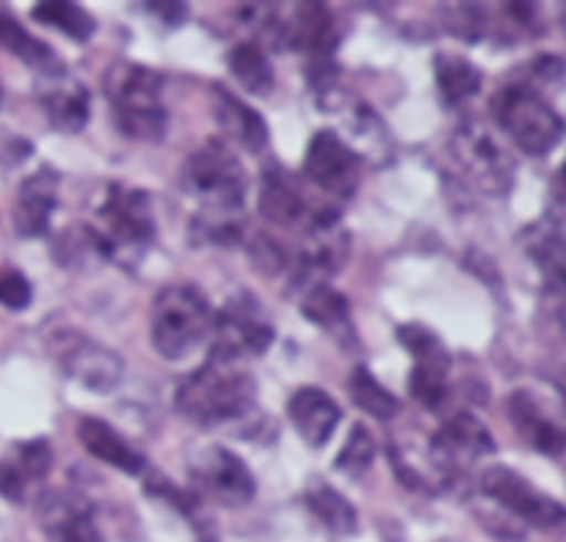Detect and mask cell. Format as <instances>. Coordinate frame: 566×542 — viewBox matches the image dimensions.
<instances>
[{
	"mask_svg": "<svg viewBox=\"0 0 566 542\" xmlns=\"http://www.w3.org/2000/svg\"><path fill=\"white\" fill-rule=\"evenodd\" d=\"M175 402L188 420L213 429L258 409V382L241 363L208 354L202 368L180 382Z\"/></svg>",
	"mask_w": 566,
	"mask_h": 542,
	"instance_id": "1",
	"label": "cell"
},
{
	"mask_svg": "<svg viewBox=\"0 0 566 542\" xmlns=\"http://www.w3.org/2000/svg\"><path fill=\"white\" fill-rule=\"evenodd\" d=\"M114 122L125 136L155 144L166 136L169 114L164 105V77L133 61H116L103 77Z\"/></svg>",
	"mask_w": 566,
	"mask_h": 542,
	"instance_id": "2",
	"label": "cell"
},
{
	"mask_svg": "<svg viewBox=\"0 0 566 542\" xmlns=\"http://www.w3.org/2000/svg\"><path fill=\"white\" fill-rule=\"evenodd\" d=\"M88 232L103 260H119L125 265L142 260L155 241L153 202L147 191L114 183L97 208V225L88 227Z\"/></svg>",
	"mask_w": 566,
	"mask_h": 542,
	"instance_id": "3",
	"label": "cell"
},
{
	"mask_svg": "<svg viewBox=\"0 0 566 542\" xmlns=\"http://www.w3.org/2000/svg\"><path fill=\"white\" fill-rule=\"evenodd\" d=\"M213 330L208 299L188 282H175L158 291L149 310V337L155 352L169 363L186 359Z\"/></svg>",
	"mask_w": 566,
	"mask_h": 542,
	"instance_id": "4",
	"label": "cell"
},
{
	"mask_svg": "<svg viewBox=\"0 0 566 542\" xmlns=\"http://www.w3.org/2000/svg\"><path fill=\"white\" fill-rule=\"evenodd\" d=\"M182 191L202 205L199 213H241L247 199V171L235 149L219 138L205 142L182 164Z\"/></svg>",
	"mask_w": 566,
	"mask_h": 542,
	"instance_id": "5",
	"label": "cell"
},
{
	"mask_svg": "<svg viewBox=\"0 0 566 542\" xmlns=\"http://www.w3.org/2000/svg\"><path fill=\"white\" fill-rule=\"evenodd\" d=\"M492 114L514 147L534 158L553 153L566 133L564 116L525 83H512L497 92L492 100Z\"/></svg>",
	"mask_w": 566,
	"mask_h": 542,
	"instance_id": "6",
	"label": "cell"
},
{
	"mask_svg": "<svg viewBox=\"0 0 566 542\" xmlns=\"http://www.w3.org/2000/svg\"><path fill=\"white\" fill-rule=\"evenodd\" d=\"M451 158L464 183L490 197H506L514 186V160L490 127L468 122L451 136Z\"/></svg>",
	"mask_w": 566,
	"mask_h": 542,
	"instance_id": "7",
	"label": "cell"
},
{
	"mask_svg": "<svg viewBox=\"0 0 566 542\" xmlns=\"http://www.w3.org/2000/svg\"><path fill=\"white\" fill-rule=\"evenodd\" d=\"M318 81H321V92H318L321 111L335 116V119L340 122V127L348 136L343 138V142H346L348 147L363 158V164L365 160H370V164L376 166L387 164L392 155V142L385 122H381V116L376 114L365 100L354 97L352 92H346L343 86L332 83L329 75L318 77Z\"/></svg>",
	"mask_w": 566,
	"mask_h": 542,
	"instance_id": "8",
	"label": "cell"
},
{
	"mask_svg": "<svg viewBox=\"0 0 566 542\" xmlns=\"http://www.w3.org/2000/svg\"><path fill=\"white\" fill-rule=\"evenodd\" d=\"M481 492L486 498L523 520L525 525H534L539 531H564L566 529V507L531 484L523 473H517L509 465H490L481 473Z\"/></svg>",
	"mask_w": 566,
	"mask_h": 542,
	"instance_id": "9",
	"label": "cell"
},
{
	"mask_svg": "<svg viewBox=\"0 0 566 542\" xmlns=\"http://www.w3.org/2000/svg\"><path fill=\"white\" fill-rule=\"evenodd\" d=\"M59 368L88 393H111L125 379V359L94 337L81 332H59L50 337Z\"/></svg>",
	"mask_w": 566,
	"mask_h": 542,
	"instance_id": "10",
	"label": "cell"
},
{
	"mask_svg": "<svg viewBox=\"0 0 566 542\" xmlns=\"http://www.w3.org/2000/svg\"><path fill=\"white\" fill-rule=\"evenodd\" d=\"M213 332L216 341L210 354L232 363L260 357L274 343V326L252 293H238L235 299H230L213 319Z\"/></svg>",
	"mask_w": 566,
	"mask_h": 542,
	"instance_id": "11",
	"label": "cell"
},
{
	"mask_svg": "<svg viewBox=\"0 0 566 542\" xmlns=\"http://www.w3.org/2000/svg\"><path fill=\"white\" fill-rule=\"evenodd\" d=\"M431 462L437 465L446 484L462 479L479 459L495 454V437L481 424V418L470 413H457L440 426L429 446Z\"/></svg>",
	"mask_w": 566,
	"mask_h": 542,
	"instance_id": "12",
	"label": "cell"
},
{
	"mask_svg": "<svg viewBox=\"0 0 566 542\" xmlns=\"http://www.w3.org/2000/svg\"><path fill=\"white\" fill-rule=\"evenodd\" d=\"M188 470H191L193 484L224 507H247L258 492L252 470L224 446L199 448L197 454H191Z\"/></svg>",
	"mask_w": 566,
	"mask_h": 542,
	"instance_id": "13",
	"label": "cell"
},
{
	"mask_svg": "<svg viewBox=\"0 0 566 542\" xmlns=\"http://www.w3.org/2000/svg\"><path fill=\"white\" fill-rule=\"evenodd\" d=\"M304 175L329 197L352 199L363 177V158L335 131H318L304 155Z\"/></svg>",
	"mask_w": 566,
	"mask_h": 542,
	"instance_id": "14",
	"label": "cell"
},
{
	"mask_svg": "<svg viewBox=\"0 0 566 542\" xmlns=\"http://www.w3.org/2000/svg\"><path fill=\"white\" fill-rule=\"evenodd\" d=\"M39 523L55 542H103L94 523L92 503L70 490L44 492L39 498Z\"/></svg>",
	"mask_w": 566,
	"mask_h": 542,
	"instance_id": "15",
	"label": "cell"
},
{
	"mask_svg": "<svg viewBox=\"0 0 566 542\" xmlns=\"http://www.w3.org/2000/svg\"><path fill=\"white\" fill-rule=\"evenodd\" d=\"M59 186L61 175L50 166H42V169L33 171L31 177L20 183L11 221H14V230L22 238H36L48 232L53 210L59 205Z\"/></svg>",
	"mask_w": 566,
	"mask_h": 542,
	"instance_id": "16",
	"label": "cell"
},
{
	"mask_svg": "<svg viewBox=\"0 0 566 542\" xmlns=\"http://www.w3.org/2000/svg\"><path fill=\"white\" fill-rule=\"evenodd\" d=\"M39 103H42L50 125L61 133H81L86 127L88 114H92L88 88L81 81H75L66 70L59 72V75L42 77Z\"/></svg>",
	"mask_w": 566,
	"mask_h": 542,
	"instance_id": "17",
	"label": "cell"
},
{
	"mask_svg": "<svg viewBox=\"0 0 566 542\" xmlns=\"http://www.w3.org/2000/svg\"><path fill=\"white\" fill-rule=\"evenodd\" d=\"M287 418L310 448H321L332 440L343 413L335 398L321 387H298L287 402Z\"/></svg>",
	"mask_w": 566,
	"mask_h": 542,
	"instance_id": "18",
	"label": "cell"
},
{
	"mask_svg": "<svg viewBox=\"0 0 566 542\" xmlns=\"http://www.w3.org/2000/svg\"><path fill=\"white\" fill-rule=\"evenodd\" d=\"M509 418H512L520 437L528 440V446L536 448L539 454H545V457H562V454H566V429L553 418H547L545 409L539 407V402L531 393H512V398H509Z\"/></svg>",
	"mask_w": 566,
	"mask_h": 542,
	"instance_id": "19",
	"label": "cell"
},
{
	"mask_svg": "<svg viewBox=\"0 0 566 542\" xmlns=\"http://www.w3.org/2000/svg\"><path fill=\"white\" fill-rule=\"evenodd\" d=\"M75 435H77V442H81L94 459L122 470V473L138 476L144 473V468H147L142 454H138L136 448H133L130 442L114 429V426L105 424V420L81 418L75 426Z\"/></svg>",
	"mask_w": 566,
	"mask_h": 542,
	"instance_id": "20",
	"label": "cell"
},
{
	"mask_svg": "<svg viewBox=\"0 0 566 542\" xmlns=\"http://www.w3.org/2000/svg\"><path fill=\"white\" fill-rule=\"evenodd\" d=\"M258 208L260 216L276 227L307 225V219L313 216L307 213V202H304V197L298 194V188L293 186L291 177L282 169H276V166H271L263 175Z\"/></svg>",
	"mask_w": 566,
	"mask_h": 542,
	"instance_id": "21",
	"label": "cell"
},
{
	"mask_svg": "<svg viewBox=\"0 0 566 542\" xmlns=\"http://www.w3.org/2000/svg\"><path fill=\"white\" fill-rule=\"evenodd\" d=\"M525 252L545 277V291L566 296V230L564 227H536L525 236Z\"/></svg>",
	"mask_w": 566,
	"mask_h": 542,
	"instance_id": "22",
	"label": "cell"
},
{
	"mask_svg": "<svg viewBox=\"0 0 566 542\" xmlns=\"http://www.w3.org/2000/svg\"><path fill=\"white\" fill-rule=\"evenodd\" d=\"M302 315L313 321L315 326L329 332V335H335L340 343H348L354 337L352 304L337 288L326 285V282L310 285L307 296L302 302Z\"/></svg>",
	"mask_w": 566,
	"mask_h": 542,
	"instance_id": "23",
	"label": "cell"
},
{
	"mask_svg": "<svg viewBox=\"0 0 566 542\" xmlns=\"http://www.w3.org/2000/svg\"><path fill=\"white\" fill-rule=\"evenodd\" d=\"M0 44H3L9 53H14L22 64L31 66L39 77L59 75L64 72V64H61L59 53L50 48L42 39L31 37L9 11H0Z\"/></svg>",
	"mask_w": 566,
	"mask_h": 542,
	"instance_id": "24",
	"label": "cell"
},
{
	"mask_svg": "<svg viewBox=\"0 0 566 542\" xmlns=\"http://www.w3.org/2000/svg\"><path fill=\"white\" fill-rule=\"evenodd\" d=\"M304 503L310 507V512L321 520L329 531L335 534L348 536V534H357L359 529V514L354 509V503L343 496L337 487H332L329 481L324 479H310L307 490H304Z\"/></svg>",
	"mask_w": 566,
	"mask_h": 542,
	"instance_id": "25",
	"label": "cell"
},
{
	"mask_svg": "<svg viewBox=\"0 0 566 542\" xmlns=\"http://www.w3.org/2000/svg\"><path fill=\"white\" fill-rule=\"evenodd\" d=\"M219 103H216V114H219L221 127L232 136V142L241 144L249 153H260L269 144V125L263 116L238 97H232L227 88H216Z\"/></svg>",
	"mask_w": 566,
	"mask_h": 542,
	"instance_id": "26",
	"label": "cell"
},
{
	"mask_svg": "<svg viewBox=\"0 0 566 542\" xmlns=\"http://www.w3.org/2000/svg\"><path fill=\"white\" fill-rule=\"evenodd\" d=\"M396 335L401 346L412 354L415 371L446 376V379L451 376V352H448V346L434 330H429L426 324H403L398 326Z\"/></svg>",
	"mask_w": 566,
	"mask_h": 542,
	"instance_id": "27",
	"label": "cell"
},
{
	"mask_svg": "<svg viewBox=\"0 0 566 542\" xmlns=\"http://www.w3.org/2000/svg\"><path fill=\"white\" fill-rule=\"evenodd\" d=\"M227 66H230V75L235 77L238 86L243 92L254 94V97H265L274 88V66H271L269 55L263 53L260 44H235L230 50V55H227Z\"/></svg>",
	"mask_w": 566,
	"mask_h": 542,
	"instance_id": "28",
	"label": "cell"
},
{
	"mask_svg": "<svg viewBox=\"0 0 566 542\" xmlns=\"http://www.w3.org/2000/svg\"><path fill=\"white\" fill-rule=\"evenodd\" d=\"M434 77L437 88H440V97L446 100V105H459L464 100L475 97L481 92V75L479 66L473 61L462 59V55L442 53L434 61Z\"/></svg>",
	"mask_w": 566,
	"mask_h": 542,
	"instance_id": "29",
	"label": "cell"
},
{
	"mask_svg": "<svg viewBox=\"0 0 566 542\" xmlns=\"http://www.w3.org/2000/svg\"><path fill=\"white\" fill-rule=\"evenodd\" d=\"M33 20L66 33L75 42H88L94 37V31H97L94 17L83 6L70 3V0H48V3L33 6Z\"/></svg>",
	"mask_w": 566,
	"mask_h": 542,
	"instance_id": "30",
	"label": "cell"
},
{
	"mask_svg": "<svg viewBox=\"0 0 566 542\" xmlns=\"http://www.w3.org/2000/svg\"><path fill=\"white\" fill-rule=\"evenodd\" d=\"M348 393H352L354 404L376 420H390L401 413V402L365 365L354 368L352 379H348Z\"/></svg>",
	"mask_w": 566,
	"mask_h": 542,
	"instance_id": "31",
	"label": "cell"
},
{
	"mask_svg": "<svg viewBox=\"0 0 566 542\" xmlns=\"http://www.w3.org/2000/svg\"><path fill=\"white\" fill-rule=\"evenodd\" d=\"M191 238L213 247H238L243 241L241 213H199L191 221Z\"/></svg>",
	"mask_w": 566,
	"mask_h": 542,
	"instance_id": "32",
	"label": "cell"
},
{
	"mask_svg": "<svg viewBox=\"0 0 566 542\" xmlns=\"http://www.w3.org/2000/svg\"><path fill=\"white\" fill-rule=\"evenodd\" d=\"M374 457H376V442L374 437H370L368 426L354 424L352 431H348L346 442H343L340 454H337L335 468L340 470V473L352 476V479H363V476L370 470V465H374Z\"/></svg>",
	"mask_w": 566,
	"mask_h": 542,
	"instance_id": "33",
	"label": "cell"
},
{
	"mask_svg": "<svg viewBox=\"0 0 566 542\" xmlns=\"http://www.w3.org/2000/svg\"><path fill=\"white\" fill-rule=\"evenodd\" d=\"M448 11H453V14H442L446 17V25L448 31L457 33V37L468 39V42H479L481 37H484V9L481 6H473V3H453V6H446Z\"/></svg>",
	"mask_w": 566,
	"mask_h": 542,
	"instance_id": "34",
	"label": "cell"
},
{
	"mask_svg": "<svg viewBox=\"0 0 566 542\" xmlns=\"http://www.w3.org/2000/svg\"><path fill=\"white\" fill-rule=\"evenodd\" d=\"M14 459L28 479H44L50 465H53V448H50L48 440H28L17 446Z\"/></svg>",
	"mask_w": 566,
	"mask_h": 542,
	"instance_id": "35",
	"label": "cell"
},
{
	"mask_svg": "<svg viewBox=\"0 0 566 542\" xmlns=\"http://www.w3.org/2000/svg\"><path fill=\"white\" fill-rule=\"evenodd\" d=\"M409 393L418 398L423 407L437 409L448 398V379L437 374H426V371H415L409 374Z\"/></svg>",
	"mask_w": 566,
	"mask_h": 542,
	"instance_id": "36",
	"label": "cell"
},
{
	"mask_svg": "<svg viewBox=\"0 0 566 542\" xmlns=\"http://www.w3.org/2000/svg\"><path fill=\"white\" fill-rule=\"evenodd\" d=\"M33 299V288L28 282L25 274L20 271H0V304L6 310H25Z\"/></svg>",
	"mask_w": 566,
	"mask_h": 542,
	"instance_id": "37",
	"label": "cell"
},
{
	"mask_svg": "<svg viewBox=\"0 0 566 542\" xmlns=\"http://www.w3.org/2000/svg\"><path fill=\"white\" fill-rule=\"evenodd\" d=\"M249 254H252L254 265H258L263 274H280L282 269L287 265V258H285V249L280 247V243L274 241V238L269 236H254L252 247H249Z\"/></svg>",
	"mask_w": 566,
	"mask_h": 542,
	"instance_id": "38",
	"label": "cell"
},
{
	"mask_svg": "<svg viewBox=\"0 0 566 542\" xmlns=\"http://www.w3.org/2000/svg\"><path fill=\"white\" fill-rule=\"evenodd\" d=\"M28 484H31V479L22 473V468L17 465L14 457L0 459V496H3L6 501L20 503L22 498H25Z\"/></svg>",
	"mask_w": 566,
	"mask_h": 542,
	"instance_id": "39",
	"label": "cell"
},
{
	"mask_svg": "<svg viewBox=\"0 0 566 542\" xmlns=\"http://www.w3.org/2000/svg\"><path fill=\"white\" fill-rule=\"evenodd\" d=\"M534 72L536 86H531L534 92H539V86H562V81L566 77V64L558 55H539L531 66Z\"/></svg>",
	"mask_w": 566,
	"mask_h": 542,
	"instance_id": "40",
	"label": "cell"
},
{
	"mask_svg": "<svg viewBox=\"0 0 566 542\" xmlns=\"http://www.w3.org/2000/svg\"><path fill=\"white\" fill-rule=\"evenodd\" d=\"M31 155V142L0 133V164H20Z\"/></svg>",
	"mask_w": 566,
	"mask_h": 542,
	"instance_id": "41",
	"label": "cell"
},
{
	"mask_svg": "<svg viewBox=\"0 0 566 542\" xmlns=\"http://www.w3.org/2000/svg\"><path fill=\"white\" fill-rule=\"evenodd\" d=\"M147 9L155 11V14H158L166 25H180V22H186V17H188L186 3H149Z\"/></svg>",
	"mask_w": 566,
	"mask_h": 542,
	"instance_id": "42",
	"label": "cell"
},
{
	"mask_svg": "<svg viewBox=\"0 0 566 542\" xmlns=\"http://www.w3.org/2000/svg\"><path fill=\"white\" fill-rule=\"evenodd\" d=\"M553 194H556V199L566 202V158H564V164L558 166L556 177H553Z\"/></svg>",
	"mask_w": 566,
	"mask_h": 542,
	"instance_id": "43",
	"label": "cell"
},
{
	"mask_svg": "<svg viewBox=\"0 0 566 542\" xmlns=\"http://www.w3.org/2000/svg\"><path fill=\"white\" fill-rule=\"evenodd\" d=\"M0 105H3V88H0Z\"/></svg>",
	"mask_w": 566,
	"mask_h": 542,
	"instance_id": "44",
	"label": "cell"
}]
</instances>
